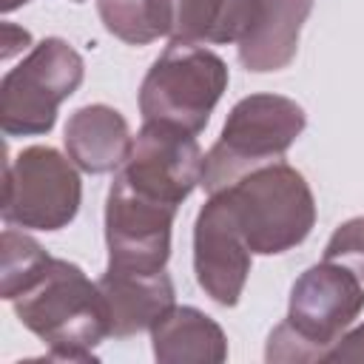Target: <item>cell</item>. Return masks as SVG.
<instances>
[{
	"mask_svg": "<svg viewBox=\"0 0 364 364\" xmlns=\"http://www.w3.org/2000/svg\"><path fill=\"white\" fill-rule=\"evenodd\" d=\"M23 327H28L54 361H94V347L111 336L105 296L77 264L48 256L11 299Z\"/></svg>",
	"mask_w": 364,
	"mask_h": 364,
	"instance_id": "obj_1",
	"label": "cell"
},
{
	"mask_svg": "<svg viewBox=\"0 0 364 364\" xmlns=\"http://www.w3.org/2000/svg\"><path fill=\"white\" fill-rule=\"evenodd\" d=\"M364 310L361 279L338 262L307 267L290 287L282 324L267 336L264 358L273 361H327V353Z\"/></svg>",
	"mask_w": 364,
	"mask_h": 364,
	"instance_id": "obj_2",
	"label": "cell"
},
{
	"mask_svg": "<svg viewBox=\"0 0 364 364\" xmlns=\"http://www.w3.org/2000/svg\"><path fill=\"white\" fill-rule=\"evenodd\" d=\"M222 191L247 247L259 256H276L301 245L316 225L313 191L287 162H267Z\"/></svg>",
	"mask_w": 364,
	"mask_h": 364,
	"instance_id": "obj_3",
	"label": "cell"
},
{
	"mask_svg": "<svg viewBox=\"0 0 364 364\" xmlns=\"http://www.w3.org/2000/svg\"><path fill=\"white\" fill-rule=\"evenodd\" d=\"M307 117L304 108L282 94H250L239 100L216 145L205 156L202 188L216 193L245 173L276 162L304 131Z\"/></svg>",
	"mask_w": 364,
	"mask_h": 364,
	"instance_id": "obj_4",
	"label": "cell"
},
{
	"mask_svg": "<svg viewBox=\"0 0 364 364\" xmlns=\"http://www.w3.org/2000/svg\"><path fill=\"white\" fill-rule=\"evenodd\" d=\"M225 88L228 65L219 54L193 43H171L142 80L139 111L145 122L176 125L196 136Z\"/></svg>",
	"mask_w": 364,
	"mask_h": 364,
	"instance_id": "obj_5",
	"label": "cell"
},
{
	"mask_svg": "<svg viewBox=\"0 0 364 364\" xmlns=\"http://www.w3.org/2000/svg\"><path fill=\"white\" fill-rule=\"evenodd\" d=\"M82 57L60 37H46L0 80V128L9 136H40L57 122V108L80 88Z\"/></svg>",
	"mask_w": 364,
	"mask_h": 364,
	"instance_id": "obj_6",
	"label": "cell"
},
{
	"mask_svg": "<svg viewBox=\"0 0 364 364\" xmlns=\"http://www.w3.org/2000/svg\"><path fill=\"white\" fill-rule=\"evenodd\" d=\"M82 199L77 165L48 145L23 148L6 162L3 176V219L6 225L31 230L65 228Z\"/></svg>",
	"mask_w": 364,
	"mask_h": 364,
	"instance_id": "obj_7",
	"label": "cell"
},
{
	"mask_svg": "<svg viewBox=\"0 0 364 364\" xmlns=\"http://www.w3.org/2000/svg\"><path fill=\"white\" fill-rule=\"evenodd\" d=\"M179 205L156 199L114 176L105 199L108 267L162 270L171 256V228Z\"/></svg>",
	"mask_w": 364,
	"mask_h": 364,
	"instance_id": "obj_8",
	"label": "cell"
},
{
	"mask_svg": "<svg viewBox=\"0 0 364 364\" xmlns=\"http://www.w3.org/2000/svg\"><path fill=\"white\" fill-rule=\"evenodd\" d=\"M205 154L193 134L165 125L145 122L131 142L125 162L117 168L128 185L165 199L171 205H182L196 185H202Z\"/></svg>",
	"mask_w": 364,
	"mask_h": 364,
	"instance_id": "obj_9",
	"label": "cell"
},
{
	"mask_svg": "<svg viewBox=\"0 0 364 364\" xmlns=\"http://www.w3.org/2000/svg\"><path fill=\"white\" fill-rule=\"evenodd\" d=\"M250 256L253 250L239 230L225 191L210 193L193 225V273L199 287L216 304L233 307L245 290Z\"/></svg>",
	"mask_w": 364,
	"mask_h": 364,
	"instance_id": "obj_10",
	"label": "cell"
},
{
	"mask_svg": "<svg viewBox=\"0 0 364 364\" xmlns=\"http://www.w3.org/2000/svg\"><path fill=\"white\" fill-rule=\"evenodd\" d=\"M100 290L111 316V336L128 338L151 330L173 307V282L162 270H117L105 267Z\"/></svg>",
	"mask_w": 364,
	"mask_h": 364,
	"instance_id": "obj_11",
	"label": "cell"
},
{
	"mask_svg": "<svg viewBox=\"0 0 364 364\" xmlns=\"http://www.w3.org/2000/svg\"><path fill=\"white\" fill-rule=\"evenodd\" d=\"M68 159L85 173L117 171L131 151V131L125 117L111 105H82L65 122Z\"/></svg>",
	"mask_w": 364,
	"mask_h": 364,
	"instance_id": "obj_12",
	"label": "cell"
},
{
	"mask_svg": "<svg viewBox=\"0 0 364 364\" xmlns=\"http://www.w3.org/2000/svg\"><path fill=\"white\" fill-rule=\"evenodd\" d=\"M310 11L313 0H262L253 28L239 40V63L256 74L290 65Z\"/></svg>",
	"mask_w": 364,
	"mask_h": 364,
	"instance_id": "obj_13",
	"label": "cell"
},
{
	"mask_svg": "<svg viewBox=\"0 0 364 364\" xmlns=\"http://www.w3.org/2000/svg\"><path fill=\"white\" fill-rule=\"evenodd\" d=\"M154 358L162 364H219L228 358L222 327L196 307H171L154 327Z\"/></svg>",
	"mask_w": 364,
	"mask_h": 364,
	"instance_id": "obj_14",
	"label": "cell"
},
{
	"mask_svg": "<svg viewBox=\"0 0 364 364\" xmlns=\"http://www.w3.org/2000/svg\"><path fill=\"white\" fill-rule=\"evenodd\" d=\"M171 43H239L256 23L262 0H168Z\"/></svg>",
	"mask_w": 364,
	"mask_h": 364,
	"instance_id": "obj_15",
	"label": "cell"
},
{
	"mask_svg": "<svg viewBox=\"0 0 364 364\" xmlns=\"http://www.w3.org/2000/svg\"><path fill=\"white\" fill-rule=\"evenodd\" d=\"M108 34L128 46H148L171 31L168 0H97Z\"/></svg>",
	"mask_w": 364,
	"mask_h": 364,
	"instance_id": "obj_16",
	"label": "cell"
},
{
	"mask_svg": "<svg viewBox=\"0 0 364 364\" xmlns=\"http://www.w3.org/2000/svg\"><path fill=\"white\" fill-rule=\"evenodd\" d=\"M46 259L48 253L31 236L17 233L14 228H6L3 247H0V296L11 301Z\"/></svg>",
	"mask_w": 364,
	"mask_h": 364,
	"instance_id": "obj_17",
	"label": "cell"
},
{
	"mask_svg": "<svg viewBox=\"0 0 364 364\" xmlns=\"http://www.w3.org/2000/svg\"><path fill=\"white\" fill-rule=\"evenodd\" d=\"M324 259L347 264L358 279H364V216L347 219L336 228L324 247Z\"/></svg>",
	"mask_w": 364,
	"mask_h": 364,
	"instance_id": "obj_18",
	"label": "cell"
},
{
	"mask_svg": "<svg viewBox=\"0 0 364 364\" xmlns=\"http://www.w3.org/2000/svg\"><path fill=\"white\" fill-rule=\"evenodd\" d=\"M327 361H364V324L341 336L327 353Z\"/></svg>",
	"mask_w": 364,
	"mask_h": 364,
	"instance_id": "obj_19",
	"label": "cell"
},
{
	"mask_svg": "<svg viewBox=\"0 0 364 364\" xmlns=\"http://www.w3.org/2000/svg\"><path fill=\"white\" fill-rule=\"evenodd\" d=\"M31 43V34L26 28H17L11 23H3V60H9L20 46L26 48Z\"/></svg>",
	"mask_w": 364,
	"mask_h": 364,
	"instance_id": "obj_20",
	"label": "cell"
},
{
	"mask_svg": "<svg viewBox=\"0 0 364 364\" xmlns=\"http://www.w3.org/2000/svg\"><path fill=\"white\" fill-rule=\"evenodd\" d=\"M28 0H0V9H3V14H9V11H14V9H20V6H26Z\"/></svg>",
	"mask_w": 364,
	"mask_h": 364,
	"instance_id": "obj_21",
	"label": "cell"
},
{
	"mask_svg": "<svg viewBox=\"0 0 364 364\" xmlns=\"http://www.w3.org/2000/svg\"><path fill=\"white\" fill-rule=\"evenodd\" d=\"M74 3H82V0H74Z\"/></svg>",
	"mask_w": 364,
	"mask_h": 364,
	"instance_id": "obj_22",
	"label": "cell"
}]
</instances>
